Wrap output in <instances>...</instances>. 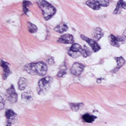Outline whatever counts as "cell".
<instances>
[{"instance_id":"1","label":"cell","mask_w":126,"mask_h":126,"mask_svg":"<svg viewBox=\"0 0 126 126\" xmlns=\"http://www.w3.org/2000/svg\"><path fill=\"white\" fill-rule=\"evenodd\" d=\"M24 69L30 75L43 76L47 73V64L43 62L32 63L26 64Z\"/></svg>"},{"instance_id":"2","label":"cell","mask_w":126,"mask_h":126,"mask_svg":"<svg viewBox=\"0 0 126 126\" xmlns=\"http://www.w3.org/2000/svg\"><path fill=\"white\" fill-rule=\"evenodd\" d=\"M38 4L45 20H49L56 12L55 7L53 6L51 3H48L45 0H38Z\"/></svg>"},{"instance_id":"3","label":"cell","mask_w":126,"mask_h":126,"mask_svg":"<svg viewBox=\"0 0 126 126\" xmlns=\"http://www.w3.org/2000/svg\"><path fill=\"white\" fill-rule=\"evenodd\" d=\"M53 81L51 77H45L39 80L37 87V92L39 94L43 95L46 94L51 86V84Z\"/></svg>"},{"instance_id":"4","label":"cell","mask_w":126,"mask_h":126,"mask_svg":"<svg viewBox=\"0 0 126 126\" xmlns=\"http://www.w3.org/2000/svg\"><path fill=\"white\" fill-rule=\"evenodd\" d=\"M68 54L70 56L73 58H76L79 56L84 54V47L82 48L81 45L79 44H73L70 48L69 51H68Z\"/></svg>"},{"instance_id":"5","label":"cell","mask_w":126,"mask_h":126,"mask_svg":"<svg viewBox=\"0 0 126 126\" xmlns=\"http://www.w3.org/2000/svg\"><path fill=\"white\" fill-rule=\"evenodd\" d=\"M6 97L8 99V100L12 103V104H15L17 101L18 99V95L17 93H16L15 89L14 88V86L13 85L11 86L9 88H8L6 93Z\"/></svg>"},{"instance_id":"6","label":"cell","mask_w":126,"mask_h":126,"mask_svg":"<svg viewBox=\"0 0 126 126\" xmlns=\"http://www.w3.org/2000/svg\"><path fill=\"white\" fill-rule=\"evenodd\" d=\"M108 40L110 44L116 47H119L121 45L124 43L126 41L125 38H123L122 36H115L112 34L108 36Z\"/></svg>"},{"instance_id":"7","label":"cell","mask_w":126,"mask_h":126,"mask_svg":"<svg viewBox=\"0 0 126 126\" xmlns=\"http://www.w3.org/2000/svg\"><path fill=\"white\" fill-rule=\"evenodd\" d=\"M5 115L7 119V125L8 126L14 125L16 122L18 117H17L16 114L12 110H7Z\"/></svg>"},{"instance_id":"8","label":"cell","mask_w":126,"mask_h":126,"mask_svg":"<svg viewBox=\"0 0 126 126\" xmlns=\"http://www.w3.org/2000/svg\"><path fill=\"white\" fill-rule=\"evenodd\" d=\"M84 68H85V66L83 64L79 63H76L73 64V65L71 67V72L73 76H79L82 74Z\"/></svg>"},{"instance_id":"9","label":"cell","mask_w":126,"mask_h":126,"mask_svg":"<svg viewBox=\"0 0 126 126\" xmlns=\"http://www.w3.org/2000/svg\"><path fill=\"white\" fill-rule=\"evenodd\" d=\"M81 38L84 41H86V43L90 45V47H91V49L94 52H97L99 50H100V46L98 45L96 41L88 38V37H86V36H84V35H81Z\"/></svg>"},{"instance_id":"10","label":"cell","mask_w":126,"mask_h":126,"mask_svg":"<svg viewBox=\"0 0 126 126\" xmlns=\"http://www.w3.org/2000/svg\"><path fill=\"white\" fill-rule=\"evenodd\" d=\"M58 42L63 44H71L74 42V38L72 35L66 34L60 36V38L58 40Z\"/></svg>"},{"instance_id":"11","label":"cell","mask_w":126,"mask_h":126,"mask_svg":"<svg viewBox=\"0 0 126 126\" xmlns=\"http://www.w3.org/2000/svg\"><path fill=\"white\" fill-rule=\"evenodd\" d=\"M104 33L103 30L100 28H96L93 30L92 32V36L94 41H99L103 36H104Z\"/></svg>"},{"instance_id":"12","label":"cell","mask_w":126,"mask_h":126,"mask_svg":"<svg viewBox=\"0 0 126 126\" xmlns=\"http://www.w3.org/2000/svg\"><path fill=\"white\" fill-rule=\"evenodd\" d=\"M86 3L88 6L90 7L92 9L94 10H99L101 6V4L98 0H88L86 2Z\"/></svg>"},{"instance_id":"13","label":"cell","mask_w":126,"mask_h":126,"mask_svg":"<svg viewBox=\"0 0 126 126\" xmlns=\"http://www.w3.org/2000/svg\"><path fill=\"white\" fill-rule=\"evenodd\" d=\"M1 66L3 68V78L6 79L7 78L10 76V74L11 73V71H10V70L9 68V64L6 63V62H3V60H1Z\"/></svg>"},{"instance_id":"14","label":"cell","mask_w":126,"mask_h":126,"mask_svg":"<svg viewBox=\"0 0 126 126\" xmlns=\"http://www.w3.org/2000/svg\"><path fill=\"white\" fill-rule=\"evenodd\" d=\"M115 60H117V66H116V68L114 69V70H112V71H111L112 73H116L117 71H118L124 65L125 62H126L125 60L123 59L122 57H117V58H115Z\"/></svg>"},{"instance_id":"15","label":"cell","mask_w":126,"mask_h":126,"mask_svg":"<svg viewBox=\"0 0 126 126\" xmlns=\"http://www.w3.org/2000/svg\"><path fill=\"white\" fill-rule=\"evenodd\" d=\"M121 9H126V2L123 0H119L115 10H114V14H119Z\"/></svg>"},{"instance_id":"16","label":"cell","mask_w":126,"mask_h":126,"mask_svg":"<svg viewBox=\"0 0 126 126\" xmlns=\"http://www.w3.org/2000/svg\"><path fill=\"white\" fill-rule=\"evenodd\" d=\"M21 98L25 102H30L33 99V93L31 91H29L28 92H24L21 94Z\"/></svg>"},{"instance_id":"17","label":"cell","mask_w":126,"mask_h":126,"mask_svg":"<svg viewBox=\"0 0 126 126\" xmlns=\"http://www.w3.org/2000/svg\"><path fill=\"white\" fill-rule=\"evenodd\" d=\"M68 30V26L66 25V23H60L59 25H58L54 28V30L58 32V33H63V32H64L65 31H66Z\"/></svg>"},{"instance_id":"18","label":"cell","mask_w":126,"mask_h":126,"mask_svg":"<svg viewBox=\"0 0 126 126\" xmlns=\"http://www.w3.org/2000/svg\"><path fill=\"white\" fill-rule=\"evenodd\" d=\"M27 86V81L24 78H21L19 79V82H18V87L19 90L23 91Z\"/></svg>"},{"instance_id":"19","label":"cell","mask_w":126,"mask_h":126,"mask_svg":"<svg viewBox=\"0 0 126 126\" xmlns=\"http://www.w3.org/2000/svg\"><path fill=\"white\" fill-rule=\"evenodd\" d=\"M66 66L64 64V63L63 64L62 66L60 67V70H59V72L58 73L57 76L58 78H63L66 76Z\"/></svg>"},{"instance_id":"20","label":"cell","mask_w":126,"mask_h":126,"mask_svg":"<svg viewBox=\"0 0 126 126\" xmlns=\"http://www.w3.org/2000/svg\"><path fill=\"white\" fill-rule=\"evenodd\" d=\"M95 119H96V117H94L93 115H91L89 114H86L82 116V119L86 123H92L94 121Z\"/></svg>"},{"instance_id":"21","label":"cell","mask_w":126,"mask_h":126,"mask_svg":"<svg viewBox=\"0 0 126 126\" xmlns=\"http://www.w3.org/2000/svg\"><path fill=\"white\" fill-rule=\"evenodd\" d=\"M70 107H71V109L73 110V111H78L83 106V104H79V103H76V104H73V103H71L69 104Z\"/></svg>"},{"instance_id":"22","label":"cell","mask_w":126,"mask_h":126,"mask_svg":"<svg viewBox=\"0 0 126 126\" xmlns=\"http://www.w3.org/2000/svg\"><path fill=\"white\" fill-rule=\"evenodd\" d=\"M28 30L30 33H35L37 31V27L34 24L30 22L28 23Z\"/></svg>"},{"instance_id":"23","label":"cell","mask_w":126,"mask_h":126,"mask_svg":"<svg viewBox=\"0 0 126 126\" xmlns=\"http://www.w3.org/2000/svg\"><path fill=\"white\" fill-rule=\"evenodd\" d=\"M31 5V3L28 1H24L23 3V13L25 14H27L28 12V6Z\"/></svg>"},{"instance_id":"24","label":"cell","mask_w":126,"mask_h":126,"mask_svg":"<svg viewBox=\"0 0 126 126\" xmlns=\"http://www.w3.org/2000/svg\"><path fill=\"white\" fill-rule=\"evenodd\" d=\"M92 52L91 49L88 48L86 46H84V54H83V56L84 57H88L90 56L91 55Z\"/></svg>"},{"instance_id":"25","label":"cell","mask_w":126,"mask_h":126,"mask_svg":"<svg viewBox=\"0 0 126 126\" xmlns=\"http://www.w3.org/2000/svg\"><path fill=\"white\" fill-rule=\"evenodd\" d=\"M98 1H99V3L101 4V6L107 7L108 6V5L110 3L109 0H98Z\"/></svg>"},{"instance_id":"26","label":"cell","mask_w":126,"mask_h":126,"mask_svg":"<svg viewBox=\"0 0 126 126\" xmlns=\"http://www.w3.org/2000/svg\"><path fill=\"white\" fill-rule=\"evenodd\" d=\"M123 36H124V38L126 39V30L124 31V32H123Z\"/></svg>"}]
</instances>
